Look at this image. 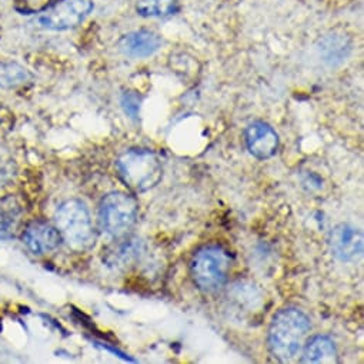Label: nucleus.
I'll list each match as a JSON object with an SVG mask.
<instances>
[{
  "label": "nucleus",
  "instance_id": "f8f14e48",
  "mask_svg": "<svg viewBox=\"0 0 364 364\" xmlns=\"http://www.w3.org/2000/svg\"><path fill=\"white\" fill-rule=\"evenodd\" d=\"M22 206L14 196L0 199V239H14L22 223Z\"/></svg>",
  "mask_w": 364,
  "mask_h": 364
},
{
  "label": "nucleus",
  "instance_id": "2eb2a0df",
  "mask_svg": "<svg viewBox=\"0 0 364 364\" xmlns=\"http://www.w3.org/2000/svg\"><path fill=\"white\" fill-rule=\"evenodd\" d=\"M29 73L28 70L15 62L0 63V87L2 89H14L25 82H28Z\"/></svg>",
  "mask_w": 364,
  "mask_h": 364
},
{
  "label": "nucleus",
  "instance_id": "f3484780",
  "mask_svg": "<svg viewBox=\"0 0 364 364\" xmlns=\"http://www.w3.org/2000/svg\"><path fill=\"white\" fill-rule=\"evenodd\" d=\"M122 105H123L124 112H126L132 119H136V117H137L139 109H140V97H139L136 93H133V92L124 93L123 97H122Z\"/></svg>",
  "mask_w": 364,
  "mask_h": 364
},
{
  "label": "nucleus",
  "instance_id": "39448f33",
  "mask_svg": "<svg viewBox=\"0 0 364 364\" xmlns=\"http://www.w3.org/2000/svg\"><path fill=\"white\" fill-rule=\"evenodd\" d=\"M137 202L132 196L113 192L106 195L99 206V222L102 229L112 237L126 236L137 220Z\"/></svg>",
  "mask_w": 364,
  "mask_h": 364
},
{
  "label": "nucleus",
  "instance_id": "4468645a",
  "mask_svg": "<svg viewBox=\"0 0 364 364\" xmlns=\"http://www.w3.org/2000/svg\"><path fill=\"white\" fill-rule=\"evenodd\" d=\"M141 253V243L137 239H129L120 243L113 252L109 253L107 262L113 266H126L134 262Z\"/></svg>",
  "mask_w": 364,
  "mask_h": 364
},
{
  "label": "nucleus",
  "instance_id": "7ed1b4c3",
  "mask_svg": "<svg viewBox=\"0 0 364 364\" xmlns=\"http://www.w3.org/2000/svg\"><path fill=\"white\" fill-rule=\"evenodd\" d=\"M230 267V255L223 247L206 246L193 256L191 274L202 290L215 291L228 282Z\"/></svg>",
  "mask_w": 364,
  "mask_h": 364
},
{
  "label": "nucleus",
  "instance_id": "6e6552de",
  "mask_svg": "<svg viewBox=\"0 0 364 364\" xmlns=\"http://www.w3.org/2000/svg\"><path fill=\"white\" fill-rule=\"evenodd\" d=\"M245 139L249 151L260 160L270 159L279 149V136L276 130L264 122L252 123L246 129Z\"/></svg>",
  "mask_w": 364,
  "mask_h": 364
},
{
  "label": "nucleus",
  "instance_id": "1a4fd4ad",
  "mask_svg": "<svg viewBox=\"0 0 364 364\" xmlns=\"http://www.w3.org/2000/svg\"><path fill=\"white\" fill-rule=\"evenodd\" d=\"M60 242L62 236L58 228L42 220L31 223L23 235V243L33 255H46L53 252Z\"/></svg>",
  "mask_w": 364,
  "mask_h": 364
},
{
  "label": "nucleus",
  "instance_id": "f257e3e1",
  "mask_svg": "<svg viewBox=\"0 0 364 364\" xmlns=\"http://www.w3.org/2000/svg\"><path fill=\"white\" fill-rule=\"evenodd\" d=\"M310 328V318L301 310L294 307L280 310L269 328L272 354L282 363L293 361L303 350Z\"/></svg>",
  "mask_w": 364,
  "mask_h": 364
},
{
  "label": "nucleus",
  "instance_id": "ddd939ff",
  "mask_svg": "<svg viewBox=\"0 0 364 364\" xmlns=\"http://www.w3.org/2000/svg\"><path fill=\"white\" fill-rule=\"evenodd\" d=\"M136 11L143 18H161L178 11L177 0H139Z\"/></svg>",
  "mask_w": 364,
  "mask_h": 364
},
{
  "label": "nucleus",
  "instance_id": "f03ea898",
  "mask_svg": "<svg viewBox=\"0 0 364 364\" xmlns=\"http://www.w3.org/2000/svg\"><path fill=\"white\" fill-rule=\"evenodd\" d=\"M116 168L123 183L136 193L153 189L163 177L160 159L153 151L143 149L123 153L116 161Z\"/></svg>",
  "mask_w": 364,
  "mask_h": 364
},
{
  "label": "nucleus",
  "instance_id": "20e7f679",
  "mask_svg": "<svg viewBox=\"0 0 364 364\" xmlns=\"http://www.w3.org/2000/svg\"><path fill=\"white\" fill-rule=\"evenodd\" d=\"M56 228L62 239L76 250L87 249L95 239L87 208L80 200H68L56 212Z\"/></svg>",
  "mask_w": 364,
  "mask_h": 364
},
{
  "label": "nucleus",
  "instance_id": "9d476101",
  "mask_svg": "<svg viewBox=\"0 0 364 364\" xmlns=\"http://www.w3.org/2000/svg\"><path fill=\"white\" fill-rule=\"evenodd\" d=\"M161 39L150 31H137L124 35L119 42L122 53L130 58H147L159 50Z\"/></svg>",
  "mask_w": 364,
  "mask_h": 364
},
{
  "label": "nucleus",
  "instance_id": "423d86ee",
  "mask_svg": "<svg viewBox=\"0 0 364 364\" xmlns=\"http://www.w3.org/2000/svg\"><path fill=\"white\" fill-rule=\"evenodd\" d=\"M92 9V0H58L39 18V22L52 31H66L77 26Z\"/></svg>",
  "mask_w": 364,
  "mask_h": 364
},
{
  "label": "nucleus",
  "instance_id": "9b49d317",
  "mask_svg": "<svg viewBox=\"0 0 364 364\" xmlns=\"http://www.w3.org/2000/svg\"><path fill=\"white\" fill-rule=\"evenodd\" d=\"M337 361V348L334 341L327 336H316L303 347L301 363L333 364Z\"/></svg>",
  "mask_w": 364,
  "mask_h": 364
},
{
  "label": "nucleus",
  "instance_id": "a211bd4d",
  "mask_svg": "<svg viewBox=\"0 0 364 364\" xmlns=\"http://www.w3.org/2000/svg\"><path fill=\"white\" fill-rule=\"evenodd\" d=\"M228 2H235V0H228Z\"/></svg>",
  "mask_w": 364,
  "mask_h": 364
},
{
  "label": "nucleus",
  "instance_id": "dca6fc26",
  "mask_svg": "<svg viewBox=\"0 0 364 364\" xmlns=\"http://www.w3.org/2000/svg\"><path fill=\"white\" fill-rule=\"evenodd\" d=\"M58 0H14L15 9L22 15H33L48 11Z\"/></svg>",
  "mask_w": 364,
  "mask_h": 364
},
{
  "label": "nucleus",
  "instance_id": "0eeeda50",
  "mask_svg": "<svg viewBox=\"0 0 364 364\" xmlns=\"http://www.w3.org/2000/svg\"><path fill=\"white\" fill-rule=\"evenodd\" d=\"M331 255L340 262H354L363 253V235L348 223L337 225L328 237Z\"/></svg>",
  "mask_w": 364,
  "mask_h": 364
}]
</instances>
